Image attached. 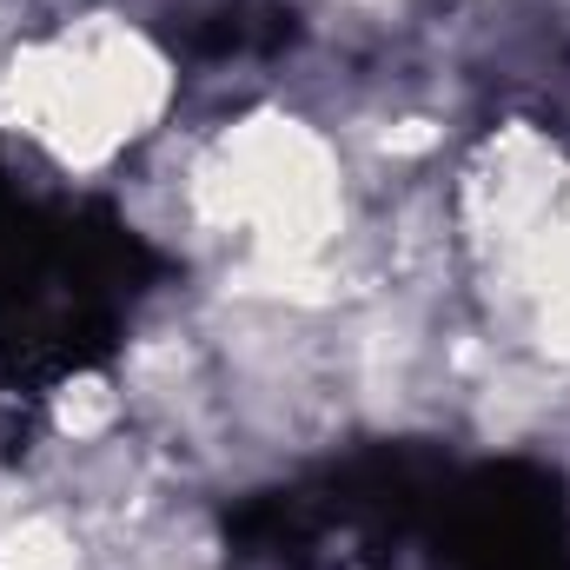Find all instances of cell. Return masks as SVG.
<instances>
[{
    "mask_svg": "<svg viewBox=\"0 0 570 570\" xmlns=\"http://www.w3.org/2000/svg\"><path fill=\"white\" fill-rule=\"evenodd\" d=\"M159 94L166 73L127 27H80L13 67L20 120L73 159H100L120 140H134L153 120Z\"/></svg>",
    "mask_w": 570,
    "mask_h": 570,
    "instance_id": "obj_2",
    "label": "cell"
},
{
    "mask_svg": "<svg viewBox=\"0 0 570 570\" xmlns=\"http://www.w3.org/2000/svg\"><path fill=\"white\" fill-rule=\"evenodd\" d=\"M0 570H73V538L53 518H20L0 538Z\"/></svg>",
    "mask_w": 570,
    "mask_h": 570,
    "instance_id": "obj_3",
    "label": "cell"
},
{
    "mask_svg": "<svg viewBox=\"0 0 570 570\" xmlns=\"http://www.w3.org/2000/svg\"><path fill=\"white\" fill-rule=\"evenodd\" d=\"M199 206L239 226L273 273H298L338 233V173L298 120H246L206 153Z\"/></svg>",
    "mask_w": 570,
    "mask_h": 570,
    "instance_id": "obj_1",
    "label": "cell"
}]
</instances>
